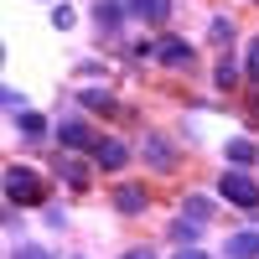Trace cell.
<instances>
[{"instance_id":"obj_14","label":"cell","mask_w":259,"mask_h":259,"mask_svg":"<svg viewBox=\"0 0 259 259\" xmlns=\"http://www.w3.org/2000/svg\"><path fill=\"white\" fill-rule=\"evenodd\" d=\"M119 11H124V6H114V0H109V6H99V26L114 31V26H119Z\"/></svg>"},{"instance_id":"obj_6","label":"cell","mask_w":259,"mask_h":259,"mask_svg":"<svg viewBox=\"0 0 259 259\" xmlns=\"http://www.w3.org/2000/svg\"><path fill=\"white\" fill-rule=\"evenodd\" d=\"M228 259H259V228L254 233H233L228 239Z\"/></svg>"},{"instance_id":"obj_4","label":"cell","mask_w":259,"mask_h":259,"mask_svg":"<svg viewBox=\"0 0 259 259\" xmlns=\"http://www.w3.org/2000/svg\"><path fill=\"white\" fill-rule=\"evenodd\" d=\"M156 52H161V62H171V68H192V47H187L182 36H166Z\"/></svg>"},{"instance_id":"obj_7","label":"cell","mask_w":259,"mask_h":259,"mask_svg":"<svg viewBox=\"0 0 259 259\" xmlns=\"http://www.w3.org/2000/svg\"><path fill=\"white\" fill-rule=\"evenodd\" d=\"M130 16H140V21H166V16H171V0H130Z\"/></svg>"},{"instance_id":"obj_19","label":"cell","mask_w":259,"mask_h":259,"mask_svg":"<svg viewBox=\"0 0 259 259\" xmlns=\"http://www.w3.org/2000/svg\"><path fill=\"white\" fill-rule=\"evenodd\" d=\"M52 26L68 31V26H73V11H68V6H57V11H52Z\"/></svg>"},{"instance_id":"obj_13","label":"cell","mask_w":259,"mask_h":259,"mask_svg":"<svg viewBox=\"0 0 259 259\" xmlns=\"http://www.w3.org/2000/svg\"><path fill=\"white\" fill-rule=\"evenodd\" d=\"M62 177H68L73 187H89V171H83V161H62Z\"/></svg>"},{"instance_id":"obj_21","label":"cell","mask_w":259,"mask_h":259,"mask_svg":"<svg viewBox=\"0 0 259 259\" xmlns=\"http://www.w3.org/2000/svg\"><path fill=\"white\" fill-rule=\"evenodd\" d=\"M177 259H207V254H202V249H182Z\"/></svg>"},{"instance_id":"obj_2","label":"cell","mask_w":259,"mask_h":259,"mask_svg":"<svg viewBox=\"0 0 259 259\" xmlns=\"http://www.w3.org/2000/svg\"><path fill=\"white\" fill-rule=\"evenodd\" d=\"M218 197L239 202V207H259V182L244 177V171H228V177H218Z\"/></svg>"},{"instance_id":"obj_8","label":"cell","mask_w":259,"mask_h":259,"mask_svg":"<svg viewBox=\"0 0 259 259\" xmlns=\"http://www.w3.org/2000/svg\"><path fill=\"white\" fill-rule=\"evenodd\" d=\"M114 207H119V212H140V207H145V192H140V187H119V192H114Z\"/></svg>"},{"instance_id":"obj_15","label":"cell","mask_w":259,"mask_h":259,"mask_svg":"<svg viewBox=\"0 0 259 259\" xmlns=\"http://www.w3.org/2000/svg\"><path fill=\"white\" fill-rule=\"evenodd\" d=\"M187 212H192V223H202L207 218V197H187Z\"/></svg>"},{"instance_id":"obj_20","label":"cell","mask_w":259,"mask_h":259,"mask_svg":"<svg viewBox=\"0 0 259 259\" xmlns=\"http://www.w3.org/2000/svg\"><path fill=\"white\" fill-rule=\"evenodd\" d=\"M124 259H156V254H150V249H130Z\"/></svg>"},{"instance_id":"obj_5","label":"cell","mask_w":259,"mask_h":259,"mask_svg":"<svg viewBox=\"0 0 259 259\" xmlns=\"http://www.w3.org/2000/svg\"><path fill=\"white\" fill-rule=\"evenodd\" d=\"M94 161H99V166H109V171H119V166L130 161V150H124L119 140H104V145H94Z\"/></svg>"},{"instance_id":"obj_9","label":"cell","mask_w":259,"mask_h":259,"mask_svg":"<svg viewBox=\"0 0 259 259\" xmlns=\"http://www.w3.org/2000/svg\"><path fill=\"white\" fill-rule=\"evenodd\" d=\"M57 135H62V145H89V124L62 119V124H57Z\"/></svg>"},{"instance_id":"obj_3","label":"cell","mask_w":259,"mask_h":259,"mask_svg":"<svg viewBox=\"0 0 259 259\" xmlns=\"http://www.w3.org/2000/svg\"><path fill=\"white\" fill-rule=\"evenodd\" d=\"M145 161L156 166V171H171V166H177V150H171L161 135H145Z\"/></svg>"},{"instance_id":"obj_11","label":"cell","mask_w":259,"mask_h":259,"mask_svg":"<svg viewBox=\"0 0 259 259\" xmlns=\"http://www.w3.org/2000/svg\"><path fill=\"white\" fill-rule=\"evenodd\" d=\"M83 104H89V109H104V114L114 109V99L104 94V89H83Z\"/></svg>"},{"instance_id":"obj_1","label":"cell","mask_w":259,"mask_h":259,"mask_svg":"<svg viewBox=\"0 0 259 259\" xmlns=\"http://www.w3.org/2000/svg\"><path fill=\"white\" fill-rule=\"evenodd\" d=\"M6 197H11V207H16V202H21V207L41 202V177H36L31 166L11 161V166H6Z\"/></svg>"},{"instance_id":"obj_10","label":"cell","mask_w":259,"mask_h":259,"mask_svg":"<svg viewBox=\"0 0 259 259\" xmlns=\"http://www.w3.org/2000/svg\"><path fill=\"white\" fill-rule=\"evenodd\" d=\"M16 124L26 130L31 140H41V135H47V119H41V114H31V109H21V114H16Z\"/></svg>"},{"instance_id":"obj_17","label":"cell","mask_w":259,"mask_h":259,"mask_svg":"<svg viewBox=\"0 0 259 259\" xmlns=\"http://www.w3.org/2000/svg\"><path fill=\"white\" fill-rule=\"evenodd\" d=\"M197 228H202V223H187V218H182V223H177V239L192 244V239H197Z\"/></svg>"},{"instance_id":"obj_12","label":"cell","mask_w":259,"mask_h":259,"mask_svg":"<svg viewBox=\"0 0 259 259\" xmlns=\"http://www.w3.org/2000/svg\"><path fill=\"white\" fill-rule=\"evenodd\" d=\"M228 161H233V166L254 161V145H249V140H228Z\"/></svg>"},{"instance_id":"obj_18","label":"cell","mask_w":259,"mask_h":259,"mask_svg":"<svg viewBox=\"0 0 259 259\" xmlns=\"http://www.w3.org/2000/svg\"><path fill=\"white\" fill-rule=\"evenodd\" d=\"M249 78H254V83H259V36H254V41H249Z\"/></svg>"},{"instance_id":"obj_16","label":"cell","mask_w":259,"mask_h":259,"mask_svg":"<svg viewBox=\"0 0 259 259\" xmlns=\"http://www.w3.org/2000/svg\"><path fill=\"white\" fill-rule=\"evenodd\" d=\"M11 259H52V254H47V249H36V244H21Z\"/></svg>"}]
</instances>
